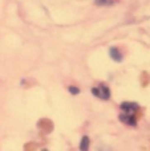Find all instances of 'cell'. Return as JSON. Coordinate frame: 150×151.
Segmentation results:
<instances>
[{"label": "cell", "mask_w": 150, "mask_h": 151, "mask_svg": "<svg viewBox=\"0 0 150 151\" xmlns=\"http://www.w3.org/2000/svg\"><path fill=\"white\" fill-rule=\"evenodd\" d=\"M121 114L118 115L120 121L125 125L136 126L138 119V111H140V105L136 102H124L120 106Z\"/></svg>", "instance_id": "obj_1"}, {"label": "cell", "mask_w": 150, "mask_h": 151, "mask_svg": "<svg viewBox=\"0 0 150 151\" xmlns=\"http://www.w3.org/2000/svg\"><path fill=\"white\" fill-rule=\"evenodd\" d=\"M92 94L94 97H97V98L102 99V101H106V99L110 98V90L105 85H98L92 88Z\"/></svg>", "instance_id": "obj_2"}, {"label": "cell", "mask_w": 150, "mask_h": 151, "mask_svg": "<svg viewBox=\"0 0 150 151\" xmlns=\"http://www.w3.org/2000/svg\"><path fill=\"white\" fill-rule=\"evenodd\" d=\"M88 149H89V138H88V137H82L81 143H80V150L88 151Z\"/></svg>", "instance_id": "obj_4"}, {"label": "cell", "mask_w": 150, "mask_h": 151, "mask_svg": "<svg viewBox=\"0 0 150 151\" xmlns=\"http://www.w3.org/2000/svg\"><path fill=\"white\" fill-rule=\"evenodd\" d=\"M109 55H110L112 60L117 61V63L122 61V53L118 50V48H110V50H109Z\"/></svg>", "instance_id": "obj_3"}, {"label": "cell", "mask_w": 150, "mask_h": 151, "mask_svg": "<svg viewBox=\"0 0 150 151\" xmlns=\"http://www.w3.org/2000/svg\"><path fill=\"white\" fill-rule=\"evenodd\" d=\"M69 93H72V94H79V93H80V90H79V88L71 86V88H69Z\"/></svg>", "instance_id": "obj_6"}, {"label": "cell", "mask_w": 150, "mask_h": 151, "mask_svg": "<svg viewBox=\"0 0 150 151\" xmlns=\"http://www.w3.org/2000/svg\"><path fill=\"white\" fill-rule=\"evenodd\" d=\"M114 0H96V4H98V5H112V4H114Z\"/></svg>", "instance_id": "obj_5"}]
</instances>
